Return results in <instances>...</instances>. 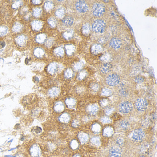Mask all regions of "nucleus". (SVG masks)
<instances>
[{"instance_id":"1","label":"nucleus","mask_w":157,"mask_h":157,"mask_svg":"<svg viewBox=\"0 0 157 157\" xmlns=\"http://www.w3.org/2000/svg\"><path fill=\"white\" fill-rule=\"evenodd\" d=\"M106 28V23L101 20H96L92 25V29L96 33H102L104 32Z\"/></svg>"},{"instance_id":"2","label":"nucleus","mask_w":157,"mask_h":157,"mask_svg":"<svg viewBox=\"0 0 157 157\" xmlns=\"http://www.w3.org/2000/svg\"><path fill=\"white\" fill-rule=\"evenodd\" d=\"M133 105L129 101H124L120 103L119 106V110L120 113L123 114H127L132 111Z\"/></svg>"},{"instance_id":"3","label":"nucleus","mask_w":157,"mask_h":157,"mask_svg":"<svg viewBox=\"0 0 157 157\" xmlns=\"http://www.w3.org/2000/svg\"><path fill=\"white\" fill-rule=\"evenodd\" d=\"M105 7L101 4L96 3L93 6V13L96 17H99L103 15L105 12Z\"/></svg>"},{"instance_id":"4","label":"nucleus","mask_w":157,"mask_h":157,"mask_svg":"<svg viewBox=\"0 0 157 157\" xmlns=\"http://www.w3.org/2000/svg\"><path fill=\"white\" fill-rule=\"evenodd\" d=\"M29 152L32 157H40L42 156V149L37 144H33L30 148Z\"/></svg>"},{"instance_id":"5","label":"nucleus","mask_w":157,"mask_h":157,"mask_svg":"<svg viewBox=\"0 0 157 157\" xmlns=\"http://www.w3.org/2000/svg\"><path fill=\"white\" fill-rule=\"evenodd\" d=\"M120 80V77L117 75L112 74L107 76L106 82L108 85L110 86H115L119 83Z\"/></svg>"},{"instance_id":"6","label":"nucleus","mask_w":157,"mask_h":157,"mask_svg":"<svg viewBox=\"0 0 157 157\" xmlns=\"http://www.w3.org/2000/svg\"><path fill=\"white\" fill-rule=\"evenodd\" d=\"M136 107L138 111L143 112L147 110L148 107V103L145 99L140 98L137 99L136 102Z\"/></svg>"},{"instance_id":"7","label":"nucleus","mask_w":157,"mask_h":157,"mask_svg":"<svg viewBox=\"0 0 157 157\" xmlns=\"http://www.w3.org/2000/svg\"><path fill=\"white\" fill-rule=\"evenodd\" d=\"M76 8L80 13L86 12L88 10V6L84 0H78L76 3Z\"/></svg>"},{"instance_id":"8","label":"nucleus","mask_w":157,"mask_h":157,"mask_svg":"<svg viewBox=\"0 0 157 157\" xmlns=\"http://www.w3.org/2000/svg\"><path fill=\"white\" fill-rule=\"evenodd\" d=\"M145 136V132L141 129L135 130L132 134V138L136 141H141L142 140Z\"/></svg>"},{"instance_id":"9","label":"nucleus","mask_w":157,"mask_h":157,"mask_svg":"<svg viewBox=\"0 0 157 157\" xmlns=\"http://www.w3.org/2000/svg\"><path fill=\"white\" fill-rule=\"evenodd\" d=\"M122 45V42L119 38L114 37L113 38L110 42V46L114 49H117L119 48Z\"/></svg>"},{"instance_id":"10","label":"nucleus","mask_w":157,"mask_h":157,"mask_svg":"<svg viewBox=\"0 0 157 157\" xmlns=\"http://www.w3.org/2000/svg\"><path fill=\"white\" fill-rule=\"evenodd\" d=\"M121 153V149L117 147H112L110 150L111 157H120Z\"/></svg>"},{"instance_id":"11","label":"nucleus","mask_w":157,"mask_h":157,"mask_svg":"<svg viewBox=\"0 0 157 157\" xmlns=\"http://www.w3.org/2000/svg\"><path fill=\"white\" fill-rule=\"evenodd\" d=\"M99 110V106L97 104H91L87 108L88 112L90 114L94 115Z\"/></svg>"},{"instance_id":"12","label":"nucleus","mask_w":157,"mask_h":157,"mask_svg":"<svg viewBox=\"0 0 157 157\" xmlns=\"http://www.w3.org/2000/svg\"><path fill=\"white\" fill-rule=\"evenodd\" d=\"M112 68V65L110 63H105L103 64L101 68V71L103 73H108Z\"/></svg>"},{"instance_id":"13","label":"nucleus","mask_w":157,"mask_h":157,"mask_svg":"<svg viewBox=\"0 0 157 157\" xmlns=\"http://www.w3.org/2000/svg\"><path fill=\"white\" fill-rule=\"evenodd\" d=\"M102 48L100 45L95 44L93 45L91 49V52L94 54H97L102 51Z\"/></svg>"},{"instance_id":"14","label":"nucleus","mask_w":157,"mask_h":157,"mask_svg":"<svg viewBox=\"0 0 157 157\" xmlns=\"http://www.w3.org/2000/svg\"><path fill=\"white\" fill-rule=\"evenodd\" d=\"M78 138L80 142L82 144L86 143L89 140L88 135L84 132H81L78 135Z\"/></svg>"},{"instance_id":"15","label":"nucleus","mask_w":157,"mask_h":157,"mask_svg":"<svg viewBox=\"0 0 157 157\" xmlns=\"http://www.w3.org/2000/svg\"><path fill=\"white\" fill-rule=\"evenodd\" d=\"M74 19L71 17H67L63 20V24L67 26H71L74 23Z\"/></svg>"},{"instance_id":"16","label":"nucleus","mask_w":157,"mask_h":157,"mask_svg":"<svg viewBox=\"0 0 157 157\" xmlns=\"http://www.w3.org/2000/svg\"><path fill=\"white\" fill-rule=\"evenodd\" d=\"M54 110L57 112H61L64 109V105L61 102H58L56 103L54 107Z\"/></svg>"},{"instance_id":"17","label":"nucleus","mask_w":157,"mask_h":157,"mask_svg":"<svg viewBox=\"0 0 157 157\" xmlns=\"http://www.w3.org/2000/svg\"><path fill=\"white\" fill-rule=\"evenodd\" d=\"M66 104L68 107L72 108L76 104V101L73 98H68L66 100Z\"/></svg>"},{"instance_id":"18","label":"nucleus","mask_w":157,"mask_h":157,"mask_svg":"<svg viewBox=\"0 0 157 157\" xmlns=\"http://www.w3.org/2000/svg\"><path fill=\"white\" fill-rule=\"evenodd\" d=\"M113 133V129L110 127H107L105 128L104 131H103V134L105 136H111Z\"/></svg>"},{"instance_id":"19","label":"nucleus","mask_w":157,"mask_h":157,"mask_svg":"<svg viewBox=\"0 0 157 157\" xmlns=\"http://www.w3.org/2000/svg\"><path fill=\"white\" fill-rule=\"evenodd\" d=\"M59 119L60 121V122L62 123H68L70 121V116L68 114L64 113L62 115L60 116Z\"/></svg>"},{"instance_id":"20","label":"nucleus","mask_w":157,"mask_h":157,"mask_svg":"<svg viewBox=\"0 0 157 157\" xmlns=\"http://www.w3.org/2000/svg\"><path fill=\"white\" fill-rule=\"evenodd\" d=\"M83 34L85 35H88L90 32V27L89 24L88 23L84 24L83 27Z\"/></svg>"},{"instance_id":"21","label":"nucleus","mask_w":157,"mask_h":157,"mask_svg":"<svg viewBox=\"0 0 157 157\" xmlns=\"http://www.w3.org/2000/svg\"><path fill=\"white\" fill-rule=\"evenodd\" d=\"M60 93V89L57 88H53L50 90L49 93V94L52 97L58 95Z\"/></svg>"},{"instance_id":"22","label":"nucleus","mask_w":157,"mask_h":157,"mask_svg":"<svg viewBox=\"0 0 157 157\" xmlns=\"http://www.w3.org/2000/svg\"><path fill=\"white\" fill-rule=\"evenodd\" d=\"M73 35V32L72 30H68L64 32V38L67 39V40L71 39Z\"/></svg>"},{"instance_id":"23","label":"nucleus","mask_w":157,"mask_h":157,"mask_svg":"<svg viewBox=\"0 0 157 157\" xmlns=\"http://www.w3.org/2000/svg\"><path fill=\"white\" fill-rule=\"evenodd\" d=\"M66 52L67 53L68 55L72 54L73 53L74 51H75V47L72 45H68L66 47Z\"/></svg>"},{"instance_id":"24","label":"nucleus","mask_w":157,"mask_h":157,"mask_svg":"<svg viewBox=\"0 0 157 157\" xmlns=\"http://www.w3.org/2000/svg\"><path fill=\"white\" fill-rule=\"evenodd\" d=\"M92 130L94 133H98L100 131L101 126L98 124H95L92 127Z\"/></svg>"},{"instance_id":"25","label":"nucleus","mask_w":157,"mask_h":157,"mask_svg":"<svg viewBox=\"0 0 157 157\" xmlns=\"http://www.w3.org/2000/svg\"><path fill=\"white\" fill-rule=\"evenodd\" d=\"M91 141L94 145H95V146H99L101 144L100 139L99 137H95L93 138L91 140Z\"/></svg>"},{"instance_id":"26","label":"nucleus","mask_w":157,"mask_h":157,"mask_svg":"<svg viewBox=\"0 0 157 157\" xmlns=\"http://www.w3.org/2000/svg\"><path fill=\"white\" fill-rule=\"evenodd\" d=\"M112 94V92L111 89L108 88H104L102 89L101 94L104 96H109Z\"/></svg>"},{"instance_id":"27","label":"nucleus","mask_w":157,"mask_h":157,"mask_svg":"<svg viewBox=\"0 0 157 157\" xmlns=\"http://www.w3.org/2000/svg\"><path fill=\"white\" fill-rule=\"evenodd\" d=\"M73 73V71L71 69H68L65 71V72L64 73V76L66 78H70V77L72 76Z\"/></svg>"},{"instance_id":"28","label":"nucleus","mask_w":157,"mask_h":157,"mask_svg":"<svg viewBox=\"0 0 157 157\" xmlns=\"http://www.w3.org/2000/svg\"><path fill=\"white\" fill-rule=\"evenodd\" d=\"M120 126L121 128L123 129H127L129 126V123L128 121L125 120H123L120 123Z\"/></svg>"},{"instance_id":"29","label":"nucleus","mask_w":157,"mask_h":157,"mask_svg":"<svg viewBox=\"0 0 157 157\" xmlns=\"http://www.w3.org/2000/svg\"><path fill=\"white\" fill-rule=\"evenodd\" d=\"M64 9L63 8H61L57 11L56 15L60 18H61L64 16Z\"/></svg>"},{"instance_id":"30","label":"nucleus","mask_w":157,"mask_h":157,"mask_svg":"<svg viewBox=\"0 0 157 157\" xmlns=\"http://www.w3.org/2000/svg\"><path fill=\"white\" fill-rule=\"evenodd\" d=\"M101 122L104 124H109L111 122V120L108 117H105L101 118Z\"/></svg>"},{"instance_id":"31","label":"nucleus","mask_w":157,"mask_h":157,"mask_svg":"<svg viewBox=\"0 0 157 157\" xmlns=\"http://www.w3.org/2000/svg\"><path fill=\"white\" fill-rule=\"evenodd\" d=\"M57 70V66L56 64H52V65L50 67V70H49V71L51 73H55L56 71Z\"/></svg>"},{"instance_id":"32","label":"nucleus","mask_w":157,"mask_h":157,"mask_svg":"<svg viewBox=\"0 0 157 157\" xmlns=\"http://www.w3.org/2000/svg\"><path fill=\"white\" fill-rule=\"evenodd\" d=\"M116 143H117V144H118L119 146H121L123 145L124 143V140H123V139L121 138H118L117 141H116Z\"/></svg>"},{"instance_id":"33","label":"nucleus","mask_w":157,"mask_h":157,"mask_svg":"<svg viewBox=\"0 0 157 157\" xmlns=\"http://www.w3.org/2000/svg\"><path fill=\"white\" fill-rule=\"evenodd\" d=\"M78 144L77 142L75 140H74L71 142V147H72V148L73 149L77 148V147H78Z\"/></svg>"},{"instance_id":"34","label":"nucleus","mask_w":157,"mask_h":157,"mask_svg":"<svg viewBox=\"0 0 157 157\" xmlns=\"http://www.w3.org/2000/svg\"><path fill=\"white\" fill-rule=\"evenodd\" d=\"M135 81L137 83L140 84L142 83L144 81V79L141 76H137L135 79Z\"/></svg>"},{"instance_id":"35","label":"nucleus","mask_w":157,"mask_h":157,"mask_svg":"<svg viewBox=\"0 0 157 157\" xmlns=\"http://www.w3.org/2000/svg\"><path fill=\"white\" fill-rule=\"evenodd\" d=\"M86 75V72H81L79 74L78 76V78L79 80H82V79H83V78H84L85 77Z\"/></svg>"},{"instance_id":"36","label":"nucleus","mask_w":157,"mask_h":157,"mask_svg":"<svg viewBox=\"0 0 157 157\" xmlns=\"http://www.w3.org/2000/svg\"><path fill=\"white\" fill-rule=\"evenodd\" d=\"M83 67V64L81 63H78L76 64L75 66V69L76 70H79Z\"/></svg>"},{"instance_id":"37","label":"nucleus","mask_w":157,"mask_h":157,"mask_svg":"<svg viewBox=\"0 0 157 157\" xmlns=\"http://www.w3.org/2000/svg\"><path fill=\"white\" fill-rule=\"evenodd\" d=\"M107 104H108V101L107 100L104 99L101 100V104L103 106H105V105H107Z\"/></svg>"},{"instance_id":"38","label":"nucleus","mask_w":157,"mask_h":157,"mask_svg":"<svg viewBox=\"0 0 157 157\" xmlns=\"http://www.w3.org/2000/svg\"><path fill=\"white\" fill-rule=\"evenodd\" d=\"M79 122L76 120H75L74 121L72 125L74 127H77L79 125Z\"/></svg>"},{"instance_id":"39","label":"nucleus","mask_w":157,"mask_h":157,"mask_svg":"<svg viewBox=\"0 0 157 157\" xmlns=\"http://www.w3.org/2000/svg\"><path fill=\"white\" fill-rule=\"evenodd\" d=\"M92 89L94 91H97L99 89V85L97 84H94L92 86Z\"/></svg>"},{"instance_id":"40","label":"nucleus","mask_w":157,"mask_h":157,"mask_svg":"<svg viewBox=\"0 0 157 157\" xmlns=\"http://www.w3.org/2000/svg\"><path fill=\"white\" fill-rule=\"evenodd\" d=\"M113 111V108H110V109H108L106 111V114L107 115H110L111 113H112Z\"/></svg>"},{"instance_id":"41","label":"nucleus","mask_w":157,"mask_h":157,"mask_svg":"<svg viewBox=\"0 0 157 157\" xmlns=\"http://www.w3.org/2000/svg\"><path fill=\"white\" fill-rule=\"evenodd\" d=\"M15 157H25V155H24L23 154H21V153H19L18 154H17Z\"/></svg>"},{"instance_id":"42","label":"nucleus","mask_w":157,"mask_h":157,"mask_svg":"<svg viewBox=\"0 0 157 157\" xmlns=\"http://www.w3.org/2000/svg\"><path fill=\"white\" fill-rule=\"evenodd\" d=\"M73 157H81V156H80L79 155L76 154V155H75Z\"/></svg>"},{"instance_id":"43","label":"nucleus","mask_w":157,"mask_h":157,"mask_svg":"<svg viewBox=\"0 0 157 157\" xmlns=\"http://www.w3.org/2000/svg\"><path fill=\"white\" fill-rule=\"evenodd\" d=\"M104 1H105V2H108L109 1L108 0H104Z\"/></svg>"},{"instance_id":"44","label":"nucleus","mask_w":157,"mask_h":157,"mask_svg":"<svg viewBox=\"0 0 157 157\" xmlns=\"http://www.w3.org/2000/svg\"><path fill=\"white\" fill-rule=\"evenodd\" d=\"M140 157H146L145 156H140Z\"/></svg>"}]
</instances>
